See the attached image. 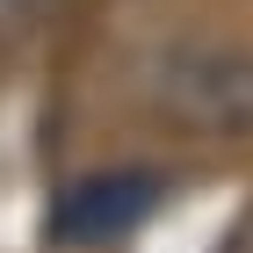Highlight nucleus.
<instances>
[{
  "mask_svg": "<svg viewBox=\"0 0 253 253\" xmlns=\"http://www.w3.org/2000/svg\"><path fill=\"white\" fill-rule=\"evenodd\" d=\"M145 101L159 123L203 145H253V43L232 37H181L152 51Z\"/></svg>",
  "mask_w": 253,
  "mask_h": 253,
  "instance_id": "obj_1",
  "label": "nucleus"
},
{
  "mask_svg": "<svg viewBox=\"0 0 253 253\" xmlns=\"http://www.w3.org/2000/svg\"><path fill=\"white\" fill-rule=\"evenodd\" d=\"M159 203H167V174L159 167H101V174H80L51 203V246H116Z\"/></svg>",
  "mask_w": 253,
  "mask_h": 253,
  "instance_id": "obj_2",
  "label": "nucleus"
},
{
  "mask_svg": "<svg viewBox=\"0 0 253 253\" xmlns=\"http://www.w3.org/2000/svg\"><path fill=\"white\" fill-rule=\"evenodd\" d=\"M217 253H253V210H246V217H239L232 232H224V246H217Z\"/></svg>",
  "mask_w": 253,
  "mask_h": 253,
  "instance_id": "obj_3",
  "label": "nucleus"
}]
</instances>
